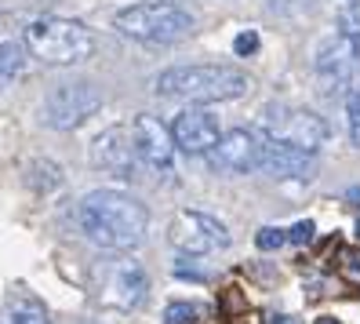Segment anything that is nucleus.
Segmentation results:
<instances>
[{"mask_svg": "<svg viewBox=\"0 0 360 324\" xmlns=\"http://www.w3.org/2000/svg\"><path fill=\"white\" fill-rule=\"evenodd\" d=\"M77 226L95 248L105 251H131L146 241L150 215L124 189H91L77 204Z\"/></svg>", "mask_w": 360, "mask_h": 324, "instance_id": "1", "label": "nucleus"}, {"mask_svg": "<svg viewBox=\"0 0 360 324\" xmlns=\"http://www.w3.org/2000/svg\"><path fill=\"white\" fill-rule=\"evenodd\" d=\"M153 92L167 102H186V106H211V102H233L251 92V77L237 66H172L157 73Z\"/></svg>", "mask_w": 360, "mask_h": 324, "instance_id": "2", "label": "nucleus"}, {"mask_svg": "<svg viewBox=\"0 0 360 324\" xmlns=\"http://www.w3.org/2000/svg\"><path fill=\"white\" fill-rule=\"evenodd\" d=\"M113 30L139 40V44L172 48L193 37L197 18L175 0H142V4H131L113 15Z\"/></svg>", "mask_w": 360, "mask_h": 324, "instance_id": "3", "label": "nucleus"}, {"mask_svg": "<svg viewBox=\"0 0 360 324\" xmlns=\"http://www.w3.org/2000/svg\"><path fill=\"white\" fill-rule=\"evenodd\" d=\"M22 48L44 66H77L95 55V37L77 18L40 15L22 30Z\"/></svg>", "mask_w": 360, "mask_h": 324, "instance_id": "4", "label": "nucleus"}, {"mask_svg": "<svg viewBox=\"0 0 360 324\" xmlns=\"http://www.w3.org/2000/svg\"><path fill=\"white\" fill-rule=\"evenodd\" d=\"M259 132L269 139H281L306 149V154H321V146L328 142V120L316 117L313 110H302V106H288V102H269L262 110Z\"/></svg>", "mask_w": 360, "mask_h": 324, "instance_id": "5", "label": "nucleus"}, {"mask_svg": "<svg viewBox=\"0 0 360 324\" xmlns=\"http://www.w3.org/2000/svg\"><path fill=\"white\" fill-rule=\"evenodd\" d=\"M102 95L95 84L88 80H66V84H55L48 88L44 102H40V124L51 127V132H73L80 127L88 117L98 113Z\"/></svg>", "mask_w": 360, "mask_h": 324, "instance_id": "6", "label": "nucleus"}, {"mask_svg": "<svg viewBox=\"0 0 360 324\" xmlns=\"http://www.w3.org/2000/svg\"><path fill=\"white\" fill-rule=\"evenodd\" d=\"M167 241L172 248H179L182 255H211V251H226L229 248V230L207 211H197V208H186L179 211L172 223H167Z\"/></svg>", "mask_w": 360, "mask_h": 324, "instance_id": "7", "label": "nucleus"}, {"mask_svg": "<svg viewBox=\"0 0 360 324\" xmlns=\"http://www.w3.org/2000/svg\"><path fill=\"white\" fill-rule=\"evenodd\" d=\"M98 292H102L105 306H113V310H139L146 302V295H150V277H146L139 258L113 255L110 263L102 266Z\"/></svg>", "mask_w": 360, "mask_h": 324, "instance_id": "8", "label": "nucleus"}, {"mask_svg": "<svg viewBox=\"0 0 360 324\" xmlns=\"http://www.w3.org/2000/svg\"><path fill=\"white\" fill-rule=\"evenodd\" d=\"M313 70L324 80L328 92H349L360 73V37L342 33V30L328 37L313 55Z\"/></svg>", "mask_w": 360, "mask_h": 324, "instance_id": "9", "label": "nucleus"}, {"mask_svg": "<svg viewBox=\"0 0 360 324\" xmlns=\"http://www.w3.org/2000/svg\"><path fill=\"white\" fill-rule=\"evenodd\" d=\"M131 149H135V168L150 171V175H172L175 168V142H172V132H167V124H160L157 117H146L139 113L131 124Z\"/></svg>", "mask_w": 360, "mask_h": 324, "instance_id": "10", "label": "nucleus"}, {"mask_svg": "<svg viewBox=\"0 0 360 324\" xmlns=\"http://www.w3.org/2000/svg\"><path fill=\"white\" fill-rule=\"evenodd\" d=\"M259 146H262V132L259 127H233L222 132L219 142L207 149V164L226 175H248V171H259Z\"/></svg>", "mask_w": 360, "mask_h": 324, "instance_id": "11", "label": "nucleus"}, {"mask_svg": "<svg viewBox=\"0 0 360 324\" xmlns=\"http://www.w3.org/2000/svg\"><path fill=\"white\" fill-rule=\"evenodd\" d=\"M172 142H175V149L179 154H186V157H204L211 146L219 142V120L211 117L204 106H189V110H182L175 120H172Z\"/></svg>", "mask_w": 360, "mask_h": 324, "instance_id": "12", "label": "nucleus"}, {"mask_svg": "<svg viewBox=\"0 0 360 324\" xmlns=\"http://www.w3.org/2000/svg\"><path fill=\"white\" fill-rule=\"evenodd\" d=\"M91 164L110 171L117 179H131L135 175V149H131V132L128 124H117V127H105V132L91 142Z\"/></svg>", "mask_w": 360, "mask_h": 324, "instance_id": "13", "label": "nucleus"}, {"mask_svg": "<svg viewBox=\"0 0 360 324\" xmlns=\"http://www.w3.org/2000/svg\"><path fill=\"white\" fill-rule=\"evenodd\" d=\"M316 164V154H306V149L291 146V142H281V139H269L262 135V146H259V171L273 179H306Z\"/></svg>", "mask_w": 360, "mask_h": 324, "instance_id": "14", "label": "nucleus"}, {"mask_svg": "<svg viewBox=\"0 0 360 324\" xmlns=\"http://www.w3.org/2000/svg\"><path fill=\"white\" fill-rule=\"evenodd\" d=\"M22 70H26V48L15 44V40L0 44V92H4Z\"/></svg>", "mask_w": 360, "mask_h": 324, "instance_id": "15", "label": "nucleus"}, {"mask_svg": "<svg viewBox=\"0 0 360 324\" xmlns=\"http://www.w3.org/2000/svg\"><path fill=\"white\" fill-rule=\"evenodd\" d=\"M26 182L33 186V189H58L62 186V168L58 164H51V161H33L30 164V171H26Z\"/></svg>", "mask_w": 360, "mask_h": 324, "instance_id": "16", "label": "nucleus"}, {"mask_svg": "<svg viewBox=\"0 0 360 324\" xmlns=\"http://www.w3.org/2000/svg\"><path fill=\"white\" fill-rule=\"evenodd\" d=\"M4 324H51V320H48L40 302H15L4 317Z\"/></svg>", "mask_w": 360, "mask_h": 324, "instance_id": "17", "label": "nucleus"}, {"mask_svg": "<svg viewBox=\"0 0 360 324\" xmlns=\"http://www.w3.org/2000/svg\"><path fill=\"white\" fill-rule=\"evenodd\" d=\"M200 320V306L189 299H175L164 306V324H197Z\"/></svg>", "mask_w": 360, "mask_h": 324, "instance_id": "18", "label": "nucleus"}, {"mask_svg": "<svg viewBox=\"0 0 360 324\" xmlns=\"http://www.w3.org/2000/svg\"><path fill=\"white\" fill-rule=\"evenodd\" d=\"M346 124H349L353 146H360V88H349L346 92Z\"/></svg>", "mask_w": 360, "mask_h": 324, "instance_id": "19", "label": "nucleus"}, {"mask_svg": "<svg viewBox=\"0 0 360 324\" xmlns=\"http://www.w3.org/2000/svg\"><path fill=\"white\" fill-rule=\"evenodd\" d=\"M255 244H259V251H277V248L288 244V233L277 230V226H262V230L255 233Z\"/></svg>", "mask_w": 360, "mask_h": 324, "instance_id": "20", "label": "nucleus"}, {"mask_svg": "<svg viewBox=\"0 0 360 324\" xmlns=\"http://www.w3.org/2000/svg\"><path fill=\"white\" fill-rule=\"evenodd\" d=\"M338 30L360 37V0H346V8L338 11Z\"/></svg>", "mask_w": 360, "mask_h": 324, "instance_id": "21", "label": "nucleus"}, {"mask_svg": "<svg viewBox=\"0 0 360 324\" xmlns=\"http://www.w3.org/2000/svg\"><path fill=\"white\" fill-rule=\"evenodd\" d=\"M284 233H288V244H309L313 233H316V226H313L309 219H302V223H295V226L284 230Z\"/></svg>", "mask_w": 360, "mask_h": 324, "instance_id": "22", "label": "nucleus"}, {"mask_svg": "<svg viewBox=\"0 0 360 324\" xmlns=\"http://www.w3.org/2000/svg\"><path fill=\"white\" fill-rule=\"evenodd\" d=\"M172 270H175V277H182V280H207V277H211V270H193V266H189V258L175 263Z\"/></svg>", "mask_w": 360, "mask_h": 324, "instance_id": "23", "label": "nucleus"}, {"mask_svg": "<svg viewBox=\"0 0 360 324\" xmlns=\"http://www.w3.org/2000/svg\"><path fill=\"white\" fill-rule=\"evenodd\" d=\"M255 48H259V33H240L237 40H233V51L237 55H251Z\"/></svg>", "mask_w": 360, "mask_h": 324, "instance_id": "24", "label": "nucleus"}, {"mask_svg": "<svg viewBox=\"0 0 360 324\" xmlns=\"http://www.w3.org/2000/svg\"><path fill=\"white\" fill-rule=\"evenodd\" d=\"M302 0H266V8L269 11H291V8H299Z\"/></svg>", "mask_w": 360, "mask_h": 324, "instance_id": "25", "label": "nucleus"}, {"mask_svg": "<svg viewBox=\"0 0 360 324\" xmlns=\"http://www.w3.org/2000/svg\"><path fill=\"white\" fill-rule=\"evenodd\" d=\"M346 266H349L353 273H360V251H349V255H346Z\"/></svg>", "mask_w": 360, "mask_h": 324, "instance_id": "26", "label": "nucleus"}, {"mask_svg": "<svg viewBox=\"0 0 360 324\" xmlns=\"http://www.w3.org/2000/svg\"><path fill=\"white\" fill-rule=\"evenodd\" d=\"M346 201H356V204H360V186H353V189L346 193Z\"/></svg>", "mask_w": 360, "mask_h": 324, "instance_id": "27", "label": "nucleus"}, {"mask_svg": "<svg viewBox=\"0 0 360 324\" xmlns=\"http://www.w3.org/2000/svg\"><path fill=\"white\" fill-rule=\"evenodd\" d=\"M269 324H295V317H269Z\"/></svg>", "mask_w": 360, "mask_h": 324, "instance_id": "28", "label": "nucleus"}, {"mask_svg": "<svg viewBox=\"0 0 360 324\" xmlns=\"http://www.w3.org/2000/svg\"><path fill=\"white\" fill-rule=\"evenodd\" d=\"M313 324H342V320H335V317H321V320H313Z\"/></svg>", "mask_w": 360, "mask_h": 324, "instance_id": "29", "label": "nucleus"}, {"mask_svg": "<svg viewBox=\"0 0 360 324\" xmlns=\"http://www.w3.org/2000/svg\"><path fill=\"white\" fill-rule=\"evenodd\" d=\"M356 237H360V223H356Z\"/></svg>", "mask_w": 360, "mask_h": 324, "instance_id": "30", "label": "nucleus"}]
</instances>
